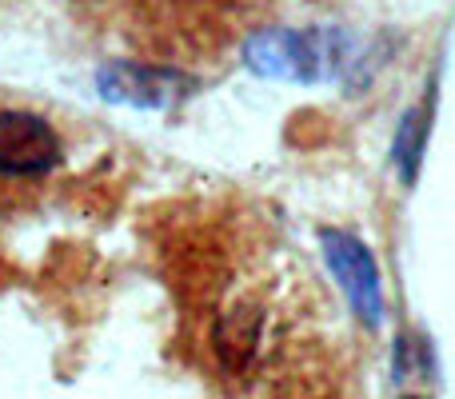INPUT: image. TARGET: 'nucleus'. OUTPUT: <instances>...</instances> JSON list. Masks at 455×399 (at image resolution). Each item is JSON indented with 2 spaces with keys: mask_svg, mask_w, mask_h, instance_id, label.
I'll return each instance as SVG.
<instances>
[{
  "mask_svg": "<svg viewBox=\"0 0 455 399\" xmlns=\"http://www.w3.org/2000/svg\"><path fill=\"white\" fill-rule=\"evenodd\" d=\"M427 128H432V108L419 104L408 116L400 120V136H395V164H400L403 180H416L419 160H424V144H427Z\"/></svg>",
  "mask_w": 455,
  "mask_h": 399,
  "instance_id": "obj_5",
  "label": "nucleus"
},
{
  "mask_svg": "<svg viewBox=\"0 0 455 399\" xmlns=\"http://www.w3.org/2000/svg\"><path fill=\"white\" fill-rule=\"evenodd\" d=\"M100 96L112 104H136V108H172L184 92L196 88V80L164 68H140V64H108L96 76Z\"/></svg>",
  "mask_w": 455,
  "mask_h": 399,
  "instance_id": "obj_4",
  "label": "nucleus"
},
{
  "mask_svg": "<svg viewBox=\"0 0 455 399\" xmlns=\"http://www.w3.org/2000/svg\"><path fill=\"white\" fill-rule=\"evenodd\" d=\"M243 60L259 76L323 80L339 64V44L323 32H264L243 44Z\"/></svg>",
  "mask_w": 455,
  "mask_h": 399,
  "instance_id": "obj_1",
  "label": "nucleus"
},
{
  "mask_svg": "<svg viewBox=\"0 0 455 399\" xmlns=\"http://www.w3.org/2000/svg\"><path fill=\"white\" fill-rule=\"evenodd\" d=\"M320 248L328 259L336 283L344 288L352 312L368 323L371 331L384 323V283H379V267L371 248L352 232H336V227H323L320 232Z\"/></svg>",
  "mask_w": 455,
  "mask_h": 399,
  "instance_id": "obj_2",
  "label": "nucleus"
},
{
  "mask_svg": "<svg viewBox=\"0 0 455 399\" xmlns=\"http://www.w3.org/2000/svg\"><path fill=\"white\" fill-rule=\"evenodd\" d=\"M60 164L56 128L36 112H0V176H48Z\"/></svg>",
  "mask_w": 455,
  "mask_h": 399,
  "instance_id": "obj_3",
  "label": "nucleus"
}]
</instances>
